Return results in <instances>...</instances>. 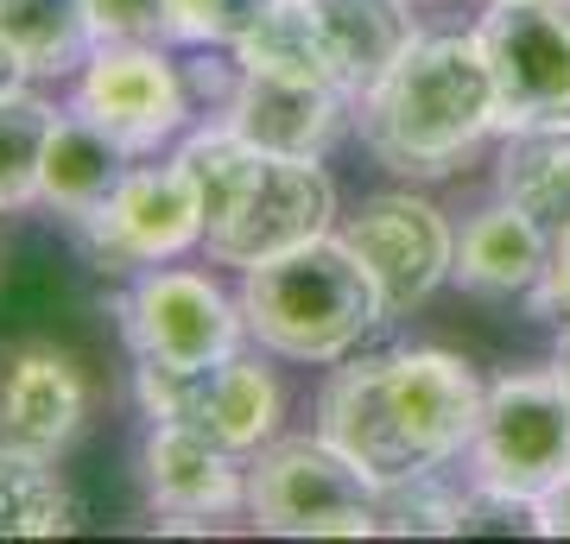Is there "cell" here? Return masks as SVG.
Segmentation results:
<instances>
[{"instance_id":"obj_8","label":"cell","mask_w":570,"mask_h":544,"mask_svg":"<svg viewBox=\"0 0 570 544\" xmlns=\"http://www.w3.org/2000/svg\"><path fill=\"white\" fill-rule=\"evenodd\" d=\"M330 228H336V184H330L324 165L266 152L261 171L247 178V190L204 228V254L216 266L247 273V266L279 260L292 247L317 241Z\"/></svg>"},{"instance_id":"obj_14","label":"cell","mask_w":570,"mask_h":544,"mask_svg":"<svg viewBox=\"0 0 570 544\" xmlns=\"http://www.w3.org/2000/svg\"><path fill=\"white\" fill-rule=\"evenodd\" d=\"M355 96L336 82H292V77H254L242 70L235 96H228L223 121L254 140L261 152H285V159H324L336 133H343Z\"/></svg>"},{"instance_id":"obj_4","label":"cell","mask_w":570,"mask_h":544,"mask_svg":"<svg viewBox=\"0 0 570 544\" xmlns=\"http://www.w3.org/2000/svg\"><path fill=\"white\" fill-rule=\"evenodd\" d=\"M475 482L546 501L570 475V386L558 367H513L489 386L482 431L469 444Z\"/></svg>"},{"instance_id":"obj_32","label":"cell","mask_w":570,"mask_h":544,"mask_svg":"<svg viewBox=\"0 0 570 544\" xmlns=\"http://www.w3.org/2000/svg\"><path fill=\"white\" fill-rule=\"evenodd\" d=\"M32 82V70H26V58L13 51V44L0 39V96H13V89H26Z\"/></svg>"},{"instance_id":"obj_12","label":"cell","mask_w":570,"mask_h":544,"mask_svg":"<svg viewBox=\"0 0 570 544\" xmlns=\"http://www.w3.org/2000/svg\"><path fill=\"white\" fill-rule=\"evenodd\" d=\"M381 374H387V405L400 431H406V444L431 468H450L475 444L489 386L463 355H450V348H393V355H381Z\"/></svg>"},{"instance_id":"obj_1","label":"cell","mask_w":570,"mask_h":544,"mask_svg":"<svg viewBox=\"0 0 570 544\" xmlns=\"http://www.w3.org/2000/svg\"><path fill=\"white\" fill-rule=\"evenodd\" d=\"M355 127L393 178H450L501 127L489 58L475 32H419L387 77L355 96Z\"/></svg>"},{"instance_id":"obj_18","label":"cell","mask_w":570,"mask_h":544,"mask_svg":"<svg viewBox=\"0 0 570 544\" xmlns=\"http://www.w3.org/2000/svg\"><path fill=\"white\" fill-rule=\"evenodd\" d=\"M134 171V152H127L115 133L89 121V115H58L51 127V146H45V171H39V202H51L58 216H89L115 197V184Z\"/></svg>"},{"instance_id":"obj_7","label":"cell","mask_w":570,"mask_h":544,"mask_svg":"<svg viewBox=\"0 0 570 544\" xmlns=\"http://www.w3.org/2000/svg\"><path fill=\"white\" fill-rule=\"evenodd\" d=\"M121 329H127L134 362L209 367V362L242 355L247 317H242V298H228L209 273L165 260L134 279V291L121 304Z\"/></svg>"},{"instance_id":"obj_11","label":"cell","mask_w":570,"mask_h":544,"mask_svg":"<svg viewBox=\"0 0 570 544\" xmlns=\"http://www.w3.org/2000/svg\"><path fill=\"white\" fill-rule=\"evenodd\" d=\"M336 235L374 273L381 304H387V323L419 310L444 279H456V228L419 190H381V197H367Z\"/></svg>"},{"instance_id":"obj_20","label":"cell","mask_w":570,"mask_h":544,"mask_svg":"<svg viewBox=\"0 0 570 544\" xmlns=\"http://www.w3.org/2000/svg\"><path fill=\"white\" fill-rule=\"evenodd\" d=\"M235 63L254 77H292V82H336L324 44V20L317 0H261V13L247 20V32L235 44ZM343 89V82H336Z\"/></svg>"},{"instance_id":"obj_33","label":"cell","mask_w":570,"mask_h":544,"mask_svg":"<svg viewBox=\"0 0 570 544\" xmlns=\"http://www.w3.org/2000/svg\"><path fill=\"white\" fill-rule=\"evenodd\" d=\"M558 374H564V386H570V343H564V355H558Z\"/></svg>"},{"instance_id":"obj_30","label":"cell","mask_w":570,"mask_h":544,"mask_svg":"<svg viewBox=\"0 0 570 544\" xmlns=\"http://www.w3.org/2000/svg\"><path fill=\"white\" fill-rule=\"evenodd\" d=\"M532 310L570 336V228L551 235V266H546V279L532 285Z\"/></svg>"},{"instance_id":"obj_3","label":"cell","mask_w":570,"mask_h":544,"mask_svg":"<svg viewBox=\"0 0 570 544\" xmlns=\"http://www.w3.org/2000/svg\"><path fill=\"white\" fill-rule=\"evenodd\" d=\"M247 520L273 538H374L381 482L317 437H279L247 463Z\"/></svg>"},{"instance_id":"obj_19","label":"cell","mask_w":570,"mask_h":544,"mask_svg":"<svg viewBox=\"0 0 570 544\" xmlns=\"http://www.w3.org/2000/svg\"><path fill=\"white\" fill-rule=\"evenodd\" d=\"M324 20V44L336 63V82L348 96H362L406 58V44L419 39L412 26V0H317Z\"/></svg>"},{"instance_id":"obj_21","label":"cell","mask_w":570,"mask_h":544,"mask_svg":"<svg viewBox=\"0 0 570 544\" xmlns=\"http://www.w3.org/2000/svg\"><path fill=\"white\" fill-rule=\"evenodd\" d=\"M494 184L513 209H527L532 222H546L551 235L570 228V121L558 127H508Z\"/></svg>"},{"instance_id":"obj_24","label":"cell","mask_w":570,"mask_h":544,"mask_svg":"<svg viewBox=\"0 0 570 544\" xmlns=\"http://www.w3.org/2000/svg\"><path fill=\"white\" fill-rule=\"evenodd\" d=\"M58 108L32 89L0 96V216L39 202V171H45V146H51Z\"/></svg>"},{"instance_id":"obj_26","label":"cell","mask_w":570,"mask_h":544,"mask_svg":"<svg viewBox=\"0 0 570 544\" xmlns=\"http://www.w3.org/2000/svg\"><path fill=\"white\" fill-rule=\"evenodd\" d=\"M381 532L393 538H463V487L444 468H419L381 487Z\"/></svg>"},{"instance_id":"obj_25","label":"cell","mask_w":570,"mask_h":544,"mask_svg":"<svg viewBox=\"0 0 570 544\" xmlns=\"http://www.w3.org/2000/svg\"><path fill=\"white\" fill-rule=\"evenodd\" d=\"M261 159H266L261 146L242 140V133H235L228 121L197 127V133L178 146V165L190 171V178H197V197H204V216H209V222H216L228 202L247 190V178L261 171ZM209 222H204V228H209Z\"/></svg>"},{"instance_id":"obj_6","label":"cell","mask_w":570,"mask_h":544,"mask_svg":"<svg viewBox=\"0 0 570 544\" xmlns=\"http://www.w3.org/2000/svg\"><path fill=\"white\" fill-rule=\"evenodd\" d=\"M501 127L570 121V0H489L475 20Z\"/></svg>"},{"instance_id":"obj_10","label":"cell","mask_w":570,"mask_h":544,"mask_svg":"<svg viewBox=\"0 0 570 544\" xmlns=\"http://www.w3.org/2000/svg\"><path fill=\"white\" fill-rule=\"evenodd\" d=\"M77 115L115 133L127 152H153L171 133H184L190 121V82H184V63L165 58V44L146 39H102L89 51V63L77 70V96H70Z\"/></svg>"},{"instance_id":"obj_9","label":"cell","mask_w":570,"mask_h":544,"mask_svg":"<svg viewBox=\"0 0 570 544\" xmlns=\"http://www.w3.org/2000/svg\"><path fill=\"white\" fill-rule=\"evenodd\" d=\"M204 222L209 216L197 197V178L178 165V152L165 165H134L102 209L77 216L96 266H108V273H146V266H165L190 247H204Z\"/></svg>"},{"instance_id":"obj_2","label":"cell","mask_w":570,"mask_h":544,"mask_svg":"<svg viewBox=\"0 0 570 544\" xmlns=\"http://www.w3.org/2000/svg\"><path fill=\"white\" fill-rule=\"evenodd\" d=\"M242 317H247V336L266 355L330 367L355 355L362 336H374L387 323V304H381V285L362 266V254L330 228V235L292 247L279 260L247 266Z\"/></svg>"},{"instance_id":"obj_28","label":"cell","mask_w":570,"mask_h":544,"mask_svg":"<svg viewBox=\"0 0 570 544\" xmlns=\"http://www.w3.org/2000/svg\"><path fill=\"white\" fill-rule=\"evenodd\" d=\"M261 0H171V39L178 44H235Z\"/></svg>"},{"instance_id":"obj_13","label":"cell","mask_w":570,"mask_h":544,"mask_svg":"<svg viewBox=\"0 0 570 544\" xmlns=\"http://www.w3.org/2000/svg\"><path fill=\"white\" fill-rule=\"evenodd\" d=\"M146 494L165 513V532H209L235 506H247V463L235 449L209 444L190 424H153L146 431Z\"/></svg>"},{"instance_id":"obj_5","label":"cell","mask_w":570,"mask_h":544,"mask_svg":"<svg viewBox=\"0 0 570 544\" xmlns=\"http://www.w3.org/2000/svg\"><path fill=\"white\" fill-rule=\"evenodd\" d=\"M134 393H140V412L153 424H190V431H204L209 444L235 449V456H254V449L273 444L285 412L273 367L254 362V355H228V362H209V367L140 362L134 367Z\"/></svg>"},{"instance_id":"obj_15","label":"cell","mask_w":570,"mask_h":544,"mask_svg":"<svg viewBox=\"0 0 570 544\" xmlns=\"http://www.w3.org/2000/svg\"><path fill=\"white\" fill-rule=\"evenodd\" d=\"M317 431H324L343 456H355L381 487L406 482V475H419V468H431L425 456L406 444L400 418H393L381 355H362V362H348L343 355V362H336V374H330L324 393H317Z\"/></svg>"},{"instance_id":"obj_16","label":"cell","mask_w":570,"mask_h":544,"mask_svg":"<svg viewBox=\"0 0 570 544\" xmlns=\"http://www.w3.org/2000/svg\"><path fill=\"white\" fill-rule=\"evenodd\" d=\"M89 418V380L63 348H13L0 362V444L58 456Z\"/></svg>"},{"instance_id":"obj_23","label":"cell","mask_w":570,"mask_h":544,"mask_svg":"<svg viewBox=\"0 0 570 544\" xmlns=\"http://www.w3.org/2000/svg\"><path fill=\"white\" fill-rule=\"evenodd\" d=\"M77 525V501L45 449L0 444V538H63Z\"/></svg>"},{"instance_id":"obj_17","label":"cell","mask_w":570,"mask_h":544,"mask_svg":"<svg viewBox=\"0 0 570 544\" xmlns=\"http://www.w3.org/2000/svg\"><path fill=\"white\" fill-rule=\"evenodd\" d=\"M551 266V228L532 222L508 197L475 209L456 235V285L475 298H520L546 279Z\"/></svg>"},{"instance_id":"obj_22","label":"cell","mask_w":570,"mask_h":544,"mask_svg":"<svg viewBox=\"0 0 570 544\" xmlns=\"http://www.w3.org/2000/svg\"><path fill=\"white\" fill-rule=\"evenodd\" d=\"M0 39L20 51L32 77H77L102 44L89 0H0Z\"/></svg>"},{"instance_id":"obj_29","label":"cell","mask_w":570,"mask_h":544,"mask_svg":"<svg viewBox=\"0 0 570 544\" xmlns=\"http://www.w3.org/2000/svg\"><path fill=\"white\" fill-rule=\"evenodd\" d=\"M96 39H146L165 44L171 39V0H89Z\"/></svg>"},{"instance_id":"obj_31","label":"cell","mask_w":570,"mask_h":544,"mask_svg":"<svg viewBox=\"0 0 570 544\" xmlns=\"http://www.w3.org/2000/svg\"><path fill=\"white\" fill-rule=\"evenodd\" d=\"M539 513H546V538H570V475L539 501Z\"/></svg>"},{"instance_id":"obj_27","label":"cell","mask_w":570,"mask_h":544,"mask_svg":"<svg viewBox=\"0 0 570 544\" xmlns=\"http://www.w3.org/2000/svg\"><path fill=\"white\" fill-rule=\"evenodd\" d=\"M475 532H494V538H508V532H539L546 538V513H539V501L532 494H513V487H494V482H475L469 475L463 487V538H475Z\"/></svg>"}]
</instances>
